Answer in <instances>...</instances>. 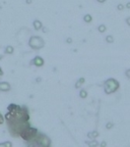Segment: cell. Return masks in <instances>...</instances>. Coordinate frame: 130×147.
<instances>
[{"instance_id":"obj_1","label":"cell","mask_w":130,"mask_h":147,"mask_svg":"<svg viewBox=\"0 0 130 147\" xmlns=\"http://www.w3.org/2000/svg\"><path fill=\"white\" fill-rule=\"evenodd\" d=\"M30 46L34 49H40L44 46V41L40 37H32L30 40Z\"/></svg>"},{"instance_id":"obj_2","label":"cell","mask_w":130,"mask_h":147,"mask_svg":"<svg viewBox=\"0 0 130 147\" xmlns=\"http://www.w3.org/2000/svg\"><path fill=\"white\" fill-rule=\"evenodd\" d=\"M33 62H34V64L36 65V67H42L44 64V60L42 57H40V56H37L36 58H35L34 60H33Z\"/></svg>"},{"instance_id":"obj_3","label":"cell","mask_w":130,"mask_h":147,"mask_svg":"<svg viewBox=\"0 0 130 147\" xmlns=\"http://www.w3.org/2000/svg\"><path fill=\"white\" fill-rule=\"evenodd\" d=\"M0 90H1V91H9V90H10V86H9V84L6 82L0 83Z\"/></svg>"},{"instance_id":"obj_4","label":"cell","mask_w":130,"mask_h":147,"mask_svg":"<svg viewBox=\"0 0 130 147\" xmlns=\"http://www.w3.org/2000/svg\"><path fill=\"white\" fill-rule=\"evenodd\" d=\"M34 27L36 30H40L42 28V23L40 21H35L34 22Z\"/></svg>"},{"instance_id":"obj_5","label":"cell","mask_w":130,"mask_h":147,"mask_svg":"<svg viewBox=\"0 0 130 147\" xmlns=\"http://www.w3.org/2000/svg\"><path fill=\"white\" fill-rule=\"evenodd\" d=\"M5 52L6 53H12L13 52V48H12L11 46H7L6 49H5Z\"/></svg>"},{"instance_id":"obj_6","label":"cell","mask_w":130,"mask_h":147,"mask_svg":"<svg viewBox=\"0 0 130 147\" xmlns=\"http://www.w3.org/2000/svg\"><path fill=\"white\" fill-rule=\"evenodd\" d=\"M85 22H91V16H85Z\"/></svg>"},{"instance_id":"obj_7","label":"cell","mask_w":130,"mask_h":147,"mask_svg":"<svg viewBox=\"0 0 130 147\" xmlns=\"http://www.w3.org/2000/svg\"><path fill=\"white\" fill-rule=\"evenodd\" d=\"M80 83H81V84H82V83H83V79H81V80L78 81V83H77V84H76V88L79 87V84H80Z\"/></svg>"},{"instance_id":"obj_8","label":"cell","mask_w":130,"mask_h":147,"mask_svg":"<svg viewBox=\"0 0 130 147\" xmlns=\"http://www.w3.org/2000/svg\"><path fill=\"white\" fill-rule=\"evenodd\" d=\"M85 95H87V94H85V92H83V91H82V92H80V96L85 97Z\"/></svg>"},{"instance_id":"obj_9","label":"cell","mask_w":130,"mask_h":147,"mask_svg":"<svg viewBox=\"0 0 130 147\" xmlns=\"http://www.w3.org/2000/svg\"><path fill=\"white\" fill-rule=\"evenodd\" d=\"M2 123H3V119L1 117V115H0V124H2Z\"/></svg>"},{"instance_id":"obj_10","label":"cell","mask_w":130,"mask_h":147,"mask_svg":"<svg viewBox=\"0 0 130 147\" xmlns=\"http://www.w3.org/2000/svg\"><path fill=\"white\" fill-rule=\"evenodd\" d=\"M67 43H71V39H70V38H68V39H67Z\"/></svg>"},{"instance_id":"obj_11","label":"cell","mask_w":130,"mask_h":147,"mask_svg":"<svg viewBox=\"0 0 130 147\" xmlns=\"http://www.w3.org/2000/svg\"><path fill=\"white\" fill-rule=\"evenodd\" d=\"M2 75H3V71H2V69H0V76H2Z\"/></svg>"}]
</instances>
